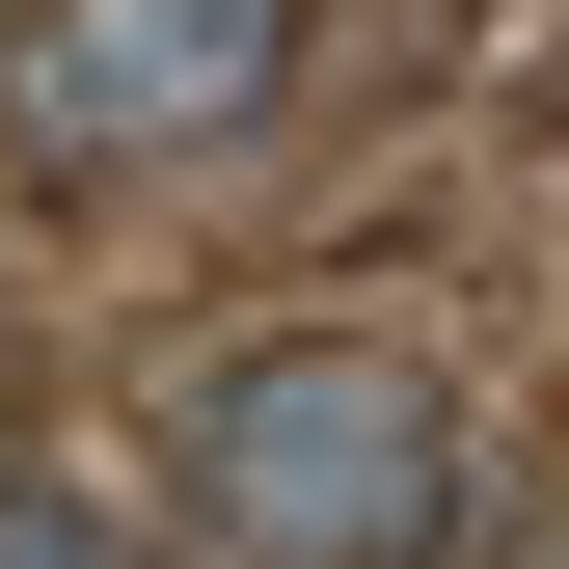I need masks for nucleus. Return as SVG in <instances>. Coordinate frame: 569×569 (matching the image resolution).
<instances>
[{
    "label": "nucleus",
    "instance_id": "obj_1",
    "mask_svg": "<svg viewBox=\"0 0 569 569\" xmlns=\"http://www.w3.org/2000/svg\"><path fill=\"white\" fill-rule=\"evenodd\" d=\"M136 461H163V569H461L488 516L461 380L380 326H218Z\"/></svg>",
    "mask_w": 569,
    "mask_h": 569
},
{
    "label": "nucleus",
    "instance_id": "obj_2",
    "mask_svg": "<svg viewBox=\"0 0 569 569\" xmlns=\"http://www.w3.org/2000/svg\"><path fill=\"white\" fill-rule=\"evenodd\" d=\"M299 82H326V0H0V163H28V218L218 190Z\"/></svg>",
    "mask_w": 569,
    "mask_h": 569
},
{
    "label": "nucleus",
    "instance_id": "obj_3",
    "mask_svg": "<svg viewBox=\"0 0 569 569\" xmlns=\"http://www.w3.org/2000/svg\"><path fill=\"white\" fill-rule=\"evenodd\" d=\"M0 569H136V542H109L82 488H54V461H0Z\"/></svg>",
    "mask_w": 569,
    "mask_h": 569
}]
</instances>
